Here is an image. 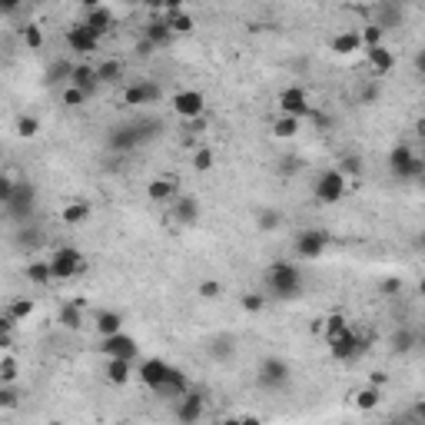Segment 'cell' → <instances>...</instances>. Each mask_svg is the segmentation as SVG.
<instances>
[{
	"mask_svg": "<svg viewBox=\"0 0 425 425\" xmlns=\"http://www.w3.org/2000/svg\"><path fill=\"white\" fill-rule=\"evenodd\" d=\"M303 269L296 266V262H289V259H273L269 266H266V289H269V296L273 299H299L303 296Z\"/></svg>",
	"mask_w": 425,
	"mask_h": 425,
	"instance_id": "obj_1",
	"label": "cell"
},
{
	"mask_svg": "<svg viewBox=\"0 0 425 425\" xmlns=\"http://www.w3.org/2000/svg\"><path fill=\"white\" fill-rule=\"evenodd\" d=\"M389 173H392L395 180H402V183H415V180H422L425 160L412 150V147L399 143V147L389 153Z\"/></svg>",
	"mask_w": 425,
	"mask_h": 425,
	"instance_id": "obj_2",
	"label": "cell"
},
{
	"mask_svg": "<svg viewBox=\"0 0 425 425\" xmlns=\"http://www.w3.org/2000/svg\"><path fill=\"white\" fill-rule=\"evenodd\" d=\"M47 262H50L53 279H74V276L87 273V256H83L76 246H57Z\"/></svg>",
	"mask_w": 425,
	"mask_h": 425,
	"instance_id": "obj_3",
	"label": "cell"
},
{
	"mask_svg": "<svg viewBox=\"0 0 425 425\" xmlns=\"http://www.w3.org/2000/svg\"><path fill=\"white\" fill-rule=\"evenodd\" d=\"M3 210H7L10 219L24 223V219L37 210V186H33L31 180H14V193H10V199H7Z\"/></svg>",
	"mask_w": 425,
	"mask_h": 425,
	"instance_id": "obj_4",
	"label": "cell"
},
{
	"mask_svg": "<svg viewBox=\"0 0 425 425\" xmlns=\"http://www.w3.org/2000/svg\"><path fill=\"white\" fill-rule=\"evenodd\" d=\"M292 249H296V256L306 259V262H312L319 259L326 249H329V233L319 226H309V229H299L296 233V240H292Z\"/></svg>",
	"mask_w": 425,
	"mask_h": 425,
	"instance_id": "obj_5",
	"label": "cell"
},
{
	"mask_svg": "<svg viewBox=\"0 0 425 425\" xmlns=\"http://www.w3.org/2000/svg\"><path fill=\"white\" fill-rule=\"evenodd\" d=\"M289 379H292V369H289L286 359H279V356H266V359L259 362L256 382L262 385V389H269V392H276V389H286Z\"/></svg>",
	"mask_w": 425,
	"mask_h": 425,
	"instance_id": "obj_6",
	"label": "cell"
},
{
	"mask_svg": "<svg viewBox=\"0 0 425 425\" xmlns=\"http://www.w3.org/2000/svg\"><path fill=\"white\" fill-rule=\"evenodd\" d=\"M346 190H349V180L339 173V169H322L319 173L316 186H312V193H316L319 203H326V206H333V203H339V199L346 197Z\"/></svg>",
	"mask_w": 425,
	"mask_h": 425,
	"instance_id": "obj_7",
	"label": "cell"
},
{
	"mask_svg": "<svg viewBox=\"0 0 425 425\" xmlns=\"http://www.w3.org/2000/svg\"><path fill=\"white\" fill-rule=\"evenodd\" d=\"M140 143H147V137H143V130H140L137 120L117 123V126L106 133V147L113 153H130V150H137Z\"/></svg>",
	"mask_w": 425,
	"mask_h": 425,
	"instance_id": "obj_8",
	"label": "cell"
},
{
	"mask_svg": "<svg viewBox=\"0 0 425 425\" xmlns=\"http://www.w3.org/2000/svg\"><path fill=\"white\" fill-rule=\"evenodd\" d=\"M326 346H329V356H333L335 362H352V359H359L362 352H359V333L346 326V329H339L335 335L326 339Z\"/></svg>",
	"mask_w": 425,
	"mask_h": 425,
	"instance_id": "obj_9",
	"label": "cell"
},
{
	"mask_svg": "<svg viewBox=\"0 0 425 425\" xmlns=\"http://www.w3.org/2000/svg\"><path fill=\"white\" fill-rule=\"evenodd\" d=\"M100 40H103V37H97L83 20L74 24V27H67V33H63V44L70 47V53H97V50H100Z\"/></svg>",
	"mask_w": 425,
	"mask_h": 425,
	"instance_id": "obj_10",
	"label": "cell"
},
{
	"mask_svg": "<svg viewBox=\"0 0 425 425\" xmlns=\"http://www.w3.org/2000/svg\"><path fill=\"white\" fill-rule=\"evenodd\" d=\"M163 97V87L153 83V80H133L126 90H123V103L126 106H150V103H160Z\"/></svg>",
	"mask_w": 425,
	"mask_h": 425,
	"instance_id": "obj_11",
	"label": "cell"
},
{
	"mask_svg": "<svg viewBox=\"0 0 425 425\" xmlns=\"http://www.w3.org/2000/svg\"><path fill=\"white\" fill-rule=\"evenodd\" d=\"M176 406H173V415L180 419V422H199L203 419V412H206V399H203V392H197V389H186V392L180 395V399H173Z\"/></svg>",
	"mask_w": 425,
	"mask_h": 425,
	"instance_id": "obj_12",
	"label": "cell"
},
{
	"mask_svg": "<svg viewBox=\"0 0 425 425\" xmlns=\"http://www.w3.org/2000/svg\"><path fill=\"white\" fill-rule=\"evenodd\" d=\"M173 113L183 120H199L206 113V97L199 90H180L173 93Z\"/></svg>",
	"mask_w": 425,
	"mask_h": 425,
	"instance_id": "obj_13",
	"label": "cell"
},
{
	"mask_svg": "<svg viewBox=\"0 0 425 425\" xmlns=\"http://www.w3.org/2000/svg\"><path fill=\"white\" fill-rule=\"evenodd\" d=\"M100 352L103 356H120V359H137L140 356V346L133 335H126L120 329V333H110L103 335V342H100Z\"/></svg>",
	"mask_w": 425,
	"mask_h": 425,
	"instance_id": "obj_14",
	"label": "cell"
},
{
	"mask_svg": "<svg viewBox=\"0 0 425 425\" xmlns=\"http://www.w3.org/2000/svg\"><path fill=\"white\" fill-rule=\"evenodd\" d=\"M186 389H190V376H186L183 369H176V365H169L163 382H160L156 389H150V392L156 395V399H169V402H173V399H180Z\"/></svg>",
	"mask_w": 425,
	"mask_h": 425,
	"instance_id": "obj_15",
	"label": "cell"
},
{
	"mask_svg": "<svg viewBox=\"0 0 425 425\" xmlns=\"http://www.w3.org/2000/svg\"><path fill=\"white\" fill-rule=\"evenodd\" d=\"M279 110L289 113V117H309L312 113V106H309V97H306L303 87H286V90L279 93Z\"/></svg>",
	"mask_w": 425,
	"mask_h": 425,
	"instance_id": "obj_16",
	"label": "cell"
},
{
	"mask_svg": "<svg viewBox=\"0 0 425 425\" xmlns=\"http://www.w3.org/2000/svg\"><path fill=\"white\" fill-rule=\"evenodd\" d=\"M169 362L167 359H160V356H150V359H143V362L137 365V379L147 385V389H156L160 382H163V376H167Z\"/></svg>",
	"mask_w": 425,
	"mask_h": 425,
	"instance_id": "obj_17",
	"label": "cell"
},
{
	"mask_svg": "<svg viewBox=\"0 0 425 425\" xmlns=\"http://www.w3.org/2000/svg\"><path fill=\"white\" fill-rule=\"evenodd\" d=\"M106 382L110 385H126V382L137 376V369H133V359H120V356H106Z\"/></svg>",
	"mask_w": 425,
	"mask_h": 425,
	"instance_id": "obj_18",
	"label": "cell"
},
{
	"mask_svg": "<svg viewBox=\"0 0 425 425\" xmlns=\"http://www.w3.org/2000/svg\"><path fill=\"white\" fill-rule=\"evenodd\" d=\"M365 63H369V70L372 74H389L395 67V57H392V50L385 44H376V47H365Z\"/></svg>",
	"mask_w": 425,
	"mask_h": 425,
	"instance_id": "obj_19",
	"label": "cell"
},
{
	"mask_svg": "<svg viewBox=\"0 0 425 425\" xmlns=\"http://www.w3.org/2000/svg\"><path fill=\"white\" fill-rule=\"evenodd\" d=\"M83 24L90 27L97 37H106V33L113 31V24H117V17H113V10L110 7H93V10H87V17H83Z\"/></svg>",
	"mask_w": 425,
	"mask_h": 425,
	"instance_id": "obj_20",
	"label": "cell"
},
{
	"mask_svg": "<svg viewBox=\"0 0 425 425\" xmlns=\"http://www.w3.org/2000/svg\"><path fill=\"white\" fill-rule=\"evenodd\" d=\"M70 87H80V90L87 93H97V87H100V80H97V70H93L90 63H74V70H70V80H67Z\"/></svg>",
	"mask_w": 425,
	"mask_h": 425,
	"instance_id": "obj_21",
	"label": "cell"
},
{
	"mask_svg": "<svg viewBox=\"0 0 425 425\" xmlns=\"http://www.w3.org/2000/svg\"><path fill=\"white\" fill-rule=\"evenodd\" d=\"M169 216H173L176 223H183V226H193V223L199 219V199L197 197H176Z\"/></svg>",
	"mask_w": 425,
	"mask_h": 425,
	"instance_id": "obj_22",
	"label": "cell"
},
{
	"mask_svg": "<svg viewBox=\"0 0 425 425\" xmlns=\"http://www.w3.org/2000/svg\"><path fill=\"white\" fill-rule=\"evenodd\" d=\"M163 20L173 31V37H186V33L197 31V20H193V14H186V7L183 10H163Z\"/></svg>",
	"mask_w": 425,
	"mask_h": 425,
	"instance_id": "obj_23",
	"label": "cell"
},
{
	"mask_svg": "<svg viewBox=\"0 0 425 425\" xmlns=\"http://www.w3.org/2000/svg\"><path fill=\"white\" fill-rule=\"evenodd\" d=\"M143 37H147V40H150V44L156 47V50H160V47H167L169 40H173V31L167 27V20H163V17L156 14V17L150 20V24L143 27Z\"/></svg>",
	"mask_w": 425,
	"mask_h": 425,
	"instance_id": "obj_24",
	"label": "cell"
},
{
	"mask_svg": "<svg viewBox=\"0 0 425 425\" xmlns=\"http://www.w3.org/2000/svg\"><path fill=\"white\" fill-rule=\"evenodd\" d=\"M90 212H93V206L87 203V199H74V203H67V206L60 210V219L67 223V226H80V223L90 219Z\"/></svg>",
	"mask_w": 425,
	"mask_h": 425,
	"instance_id": "obj_25",
	"label": "cell"
},
{
	"mask_svg": "<svg viewBox=\"0 0 425 425\" xmlns=\"http://www.w3.org/2000/svg\"><path fill=\"white\" fill-rule=\"evenodd\" d=\"M147 197H150L153 203H167V199H173L176 197V180H173V176H156V180H150Z\"/></svg>",
	"mask_w": 425,
	"mask_h": 425,
	"instance_id": "obj_26",
	"label": "cell"
},
{
	"mask_svg": "<svg viewBox=\"0 0 425 425\" xmlns=\"http://www.w3.org/2000/svg\"><path fill=\"white\" fill-rule=\"evenodd\" d=\"M24 276H27V283H33V286H50V283H53V273H50V262H47V259L27 262V266H24Z\"/></svg>",
	"mask_w": 425,
	"mask_h": 425,
	"instance_id": "obj_27",
	"label": "cell"
},
{
	"mask_svg": "<svg viewBox=\"0 0 425 425\" xmlns=\"http://www.w3.org/2000/svg\"><path fill=\"white\" fill-rule=\"evenodd\" d=\"M359 47H362V40H359V33H352V31L335 33L333 40H329V50L339 53V57H349V53H356Z\"/></svg>",
	"mask_w": 425,
	"mask_h": 425,
	"instance_id": "obj_28",
	"label": "cell"
},
{
	"mask_svg": "<svg viewBox=\"0 0 425 425\" xmlns=\"http://www.w3.org/2000/svg\"><path fill=\"white\" fill-rule=\"evenodd\" d=\"M382 402V389L379 385H362L359 392H352V406L359 412H372Z\"/></svg>",
	"mask_w": 425,
	"mask_h": 425,
	"instance_id": "obj_29",
	"label": "cell"
},
{
	"mask_svg": "<svg viewBox=\"0 0 425 425\" xmlns=\"http://www.w3.org/2000/svg\"><path fill=\"white\" fill-rule=\"evenodd\" d=\"M60 326L63 329H70V333H76V329H80V326H83V303H80V299H74V303H67L60 309Z\"/></svg>",
	"mask_w": 425,
	"mask_h": 425,
	"instance_id": "obj_30",
	"label": "cell"
},
{
	"mask_svg": "<svg viewBox=\"0 0 425 425\" xmlns=\"http://www.w3.org/2000/svg\"><path fill=\"white\" fill-rule=\"evenodd\" d=\"M266 303H269V296H266V292H256V289H249V292L240 296V309H243L246 316H259V312L266 309Z\"/></svg>",
	"mask_w": 425,
	"mask_h": 425,
	"instance_id": "obj_31",
	"label": "cell"
},
{
	"mask_svg": "<svg viewBox=\"0 0 425 425\" xmlns=\"http://www.w3.org/2000/svg\"><path fill=\"white\" fill-rule=\"evenodd\" d=\"M415 346H419V335L412 333V329H399V333H392V352L395 356H409Z\"/></svg>",
	"mask_w": 425,
	"mask_h": 425,
	"instance_id": "obj_32",
	"label": "cell"
},
{
	"mask_svg": "<svg viewBox=\"0 0 425 425\" xmlns=\"http://www.w3.org/2000/svg\"><path fill=\"white\" fill-rule=\"evenodd\" d=\"M120 329H123V316H120V312H113V309H103V312L97 316V333H100V335L120 333Z\"/></svg>",
	"mask_w": 425,
	"mask_h": 425,
	"instance_id": "obj_33",
	"label": "cell"
},
{
	"mask_svg": "<svg viewBox=\"0 0 425 425\" xmlns=\"http://www.w3.org/2000/svg\"><path fill=\"white\" fill-rule=\"evenodd\" d=\"M296 133H299V117H289V113H283V117L273 123V137L292 140Z\"/></svg>",
	"mask_w": 425,
	"mask_h": 425,
	"instance_id": "obj_34",
	"label": "cell"
},
{
	"mask_svg": "<svg viewBox=\"0 0 425 425\" xmlns=\"http://www.w3.org/2000/svg\"><path fill=\"white\" fill-rule=\"evenodd\" d=\"M93 70H97V80H100V83H117V80L123 76V63L120 60H103V63H97Z\"/></svg>",
	"mask_w": 425,
	"mask_h": 425,
	"instance_id": "obj_35",
	"label": "cell"
},
{
	"mask_svg": "<svg viewBox=\"0 0 425 425\" xmlns=\"http://www.w3.org/2000/svg\"><path fill=\"white\" fill-rule=\"evenodd\" d=\"M279 223H283V212L273 210V206H266V210L256 212V226L262 229V233H273V229H279Z\"/></svg>",
	"mask_w": 425,
	"mask_h": 425,
	"instance_id": "obj_36",
	"label": "cell"
},
{
	"mask_svg": "<svg viewBox=\"0 0 425 425\" xmlns=\"http://www.w3.org/2000/svg\"><path fill=\"white\" fill-rule=\"evenodd\" d=\"M349 322H346V312H329V316L322 319V339H329V335H335L339 329H346Z\"/></svg>",
	"mask_w": 425,
	"mask_h": 425,
	"instance_id": "obj_37",
	"label": "cell"
},
{
	"mask_svg": "<svg viewBox=\"0 0 425 425\" xmlns=\"http://www.w3.org/2000/svg\"><path fill=\"white\" fill-rule=\"evenodd\" d=\"M212 163H216V153H212L210 147H199V150L193 153V169H197V173H210Z\"/></svg>",
	"mask_w": 425,
	"mask_h": 425,
	"instance_id": "obj_38",
	"label": "cell"
},
{
	"mask_svg": "<svg viewBox=\"0 0 425 425\" xmlns=\"http://www.w3.org/2000/svg\"><path fill=\"white\" fill-rule=\"evenodd\" d=\"M7 312L20 322V319H31L33 316V299H27V296H20V299H14V303L7 306Z\"/></svg>",
	"mask_w": 425,
	"mask_h": 425,
	"instance_id": "obj_39",
	"label": "cell"
},
{
	"mask_svg": "<svg viewBox=\"0 0 425 425\" xmlns=\"http://www.w3.org/2000/svg\"><path fill=\"white\" fill-rule=\"evenodd\" d=\"M37 133H40V120L37 117H20L17 120V137L20 140H33Z\"/></svg>",
	"mask_w": 425,
	"mask_h": 425,
	"instance_id": "obj_40",
	"label": "cell"
},
{
	"mask_svg": "<svg viewBox=\"0 0 425 425\" xmlns=\"http://www.w3.org/2000/svg\"><path fill=\"white\" fill-rule=\"evenodd\" d=\"M197 296L199 299H219L223 296V283L219 279H203L197 286Z\"/></svg>",
	"mask_w": 425,
	"mask_h": 425,
	"instance_id": "obj_41",
	"label": "cell"
},
{
	"mask_svg": "<svg viewBox=\"0 0 425 425\" xmlns=\"http://www.w3.org/2000/svg\"><path fill=\"white\" fill-rule=\"evenodd\" d=\"M20 37H24V44L31 47V50H40V47H44V31H40L37 24H27V27L20 31Z\"/></svg>",
	"mask_w": 425,
	"mask_h": 425,
	"instance_id": "obj_42",
	"label": "cell"
},
{
	"mask_svg": "<svg viewBox=\"0 0 425 425\" xmlns=\"http://www.w3.org/2000/svg\"><path fill=\"white\" fill-rule=\"evenodd\" d=\"M70 70H74V63L70 60H57L53 63V67H50V83H67V80H70Z\"/></svg>",
	"mask_w": 425,
	"mask_h": 425,
	"instance_id": "obj_43",
	"label": "cell"
},
{
	"mask_svg": "<svg viewBox=\"0 0 425 425\" xmlns=\"http://www.w3.org/2000/svg\"><path fill=\"white\" fill-rule=\"evenodd\" d=\"M83 103H87V93L80 90V87H70V83H67V90H63V106H70V110H80Z\"/></svg>",
	"mask_w": 425,
	"mask_h": 425,
	"instance_id": "obj_44",
	"label": "cell"
},
{
	"mask_svg": "<svg viewBox=\"0 0 425 425\" xmlns=\"http://www.w3.org/2000/svg\"><path fill=\"white\" fill-rule=\"evenodd\" d=\"M0 382H7V385L17 382V359L14 356H3V359H0Z\"/></svg>",
	"mask_w": 425,
	"mask_h": 425,
	"instance_id": "obj_45",
	"label": "cell"
},
{
	"mask_svg": "<svg viewBox=\"0 0 425 425\" xmlns=\"http://www.w3.org/2000/svg\"><path fill=\"white\" fill-rule=\"evenodd\" d=\"M339 173H342V176H346V180H349V176H356V173H359V169H362V163H359V156H342V160H339Z\"/></svg>",
	"mask_w": 425,
	"mask_h": 425,
	"instance_id": "obj_46",
	"label": "cell"
},
{
	"mask_svg": "<svg viewBox=\"0 0 425 425\" xmlns=\"http://www.w3.org/2000/svg\"><path fill=\"white\" fill-rule=\"evenodd\" d=\"M359 40H362V47H376L382 44V27L379 24H369L362 33H359Z\"/></svg>",
	"mask_w": 425,
	"mask_h": 425,
	"instance_id": "obj_47",
	"label": "cell"
},
{
	"mask_svg": "<svg viewBox=\"0 0 425 425\" xmlns=\"http://www.w3.org/2000/svg\"><path fill=\"white\" fill-rule=\"evenodd\" d=\"M17 399H20V395H17L7 382H0V409H17Z\"/></svg>",
	"mask_w": 425,
	"mask_h": 425,
	"instance_id": "obj_48",
	"label": "cell"
},
{
	"mask_svg": "<svg viewBox=\"0 0 425 425\" xmlns=\"http://www.w3.org/2000/svg\"><path fill=\"white\" fill-rule=\"evenodd\" d=\"M10 193H14V180H10V176H7V169H3V173H0V206H7Z\"/></svg>",
	"mask_w": 425,
	"mask_h": 425,
	"instance_id": "obj_49",
	"label": "cell"
},
{
	"mask_svg": "<svg viewBox=\"0 0 425 425\" xmlns=\"http://www.w3.org/2000/svg\"><path fill=\"white\" fill-rule=\"evenodd\" d=\"M14 329H17V319L10 312H3L0 316V335H14Z\"/></svg>",
	"mask_w": 425,
	"mask_h": 425,
	"instance_id": "obj_50",
	"label": "cell"
},
{
	"mask_svg": "<svg viewBox=\"0 0 425 425\" xmlns=\"http://www.w3.org/2000/svg\"><path fill=\"white\" fill-rule=\"evenodd\" d=\"M279 173H283V176H289V173H299V160H296V156H283Z\"/></svg>",
	"mask_w": 425,
	"mask_h": 425,
	"instance_id": "obj_51",
	"label": "cell"
},
{
	"mask_svg": "<svg viewBox=\"0 0 425 425\" xmlns=\"http://www.w3.org/2000/svg\"><path fill=\"white\" fill-rule=\"evenodd\" d=\"M24 7V0H0V17H10Z\"/></svg>",
	"mask_w": 425,
	"mask_h": 425,
	"instance_id": "obj_52",
	"label": "cell"
},
{
	"mask_svg": "<svg viewBox=\"0 0 425 425\" xmlns=\"http://www.w3.org/2000/svg\"><path fill=\"white\" fill-rule=\"evenodd\" d=\"M153 50H156V47H153L150 40L143 37V40H140V44H137V50H133V53H137L140 60H150V57H153Z\"/></svg>",
	"mask_w": 425,
	"mask_h": 425,
	"instance_id": "obj_53",
	"label": "cell"
},
{
	"mask_svg": "<svg viewBox=\"0 0 425 425\" xmlns=\"http://www.w3.org/2000/svg\"><path fill=\"white\" fill-rule=\"evenodd\" d=\"M369 100H379V83H365L362 87V103H369Z\"/></svg>",
	"mask_w": 425,
	"mask_h": 425,
	"instance_id": "obj_54",
	"label": "cell"
},
{
	"mask_svg": "<svg viewBox=\"0 0 425 425\" xmlns=\"http://www.w3.org/2000/svg\"><path fill=\"white\" fill-rule=\"evenodd\" d=\"M309 117H312V123H316L319 130H329V126H333V120H329V117H326V113H316V110H312V113H309Z\"/></svg>",
	"mask_w": 425,
	"mask_h": 425,
	"instance_id": "obj_55",
	"label": "cell"
},
{
	"mask_svg": "<svg viewBox=\"0 0 425 425\" xmlns=\"http://www.w3.org/2000/svg\"><path fill=\"white\" fill-rule=\"evenodd\" d=\"M382 292H385V296H395V292H399V279H385V283H382Z\"/></svg>",
	"mask_w": 425,
	"mask_h": 425,
	"instance_id": "obj_56",
	"label": "cell"
},
{
	"mask_svg": "<svg viewBox=\"0 0 425 425\" xmlns=\"http://www.w3.org/2000/svg\"><path fill=\"white\" fill-rule=\"evenodd\" d=\"M143 7L153 10V14H163V0H143Z\"/></svg>",
	"mask_w": 425,
	"mask_h": 425,
	"instance_id": "obj_57",
	"label": "cell"
},
{
	"mask_svg": "<svg viewBox=\"0 0 425 425\" xmlns=\"http://www.w3.org/2000/svg\"><path fill=\"white\" fill-rule=\"evenodd\" d=\"M186 0H163V10H183Z\"/></svg>",
	"mask_w": 425,
	"mask_h": 425,
	"instance_id": "obj_58",
	"label": "cell"
},
{
	"mask_svg": "<svg viewBox=\"0 0 425 425\" xmlns=\"http://www.w3.org/2000/svg\"><path fill=\"white\" fill-rule=\"evenodd\" d=\"M83 10H93V7H103V0H80Z\"/></svg>",
	"mask_w": 425,
	"mask_h": 425,
	"instance_id": "obj_59",
	"label": "cell"
},
{
	"mask_svg": "<svg viewBox=\"0 0 425 425\" xmlns=\"http://www.w3.org/2000/svg\"><path fill=\"white\" fill-rule=\"evenodd\" d=\"M382 382H385V376H382V372H376V376L369 379V385H379V389H382Z\"/></svg>",
	"mask_w": 425,
	"mask_h": 425,
	"instance_id": "obj_60",
	"label": "cell"
},
{
	"mask_svg": "<svg viewBox=\"0 0 425 425\" xmlns=\"http://www.w3.org/2000/svg\"><path fill=\"white\" fill-rule=\"evenodd\" d=\"M309 329H312V335H322V319H316V322H312Z\"/></svg>",
	"mask_w": 425,
	"mask_h": 425,
	"instance_id": "obj_61",
	"label": "cell"
},
{
	"mask_svg": "<svg viewBox=\"0 0 425 425\" xmlns=\"http://www.w3.org/2000/svg\"><path fill=\"white\" fill-rule=\"evenodd\" d=\"M123 3H133V0H123Z\"/></svg>",
	"mask_w": 425,
	"mask_h": 425,
	"instance_id": "obj_62",
	"label": "cell"
},
{
	"mask_svg": "<svg viewBox=\"0 0 425 425\" xmlns=\"http://www.w3.org/2000/svg\"><path fill=\"white\" fill-rule=\"evenodd\" d=\"M0 173H3V163H0Z\"/></svg>",
	"mask_w": 425,
	"mask_h": 425,
	"instance_id": "obj_63",
	"label": "cell"
}]
</instances>
